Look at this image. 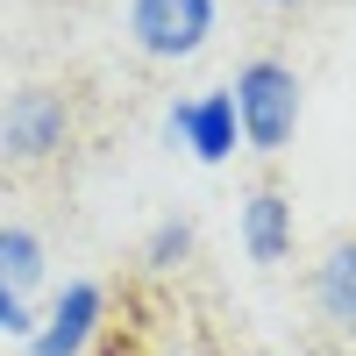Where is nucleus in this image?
<instances>
[{"instance_id":"nucleus-6","label":"nucleus","mask_w":356,"mask_h":356,"mask_svg":"<svg viewBox=\"0 0 356 356\" xmlns=\"http://www.w3.org/2000/svg\"><path fill=\"white\" fill-rule=\"evenodd\" d=\"M314 314L328 321V328H342V335H356V235L349 243H328V257L314 264Z\"/></svg>"},{"instance_id":"nucleus-5","label":"nucleus","mask_w":356,"mask_h":356,"mask_svg":"<svg viewBox=\"0 0 356 356\" xmlns=\"http://www.w3.org/2000/svg\"><path fill=\"white\" fill-rule=\"evenodd\" d=\"M164 129L186 143L200 164H228L235 143H243V122H235V93H200V100H171Z\"/></svg>"},{"instance_id":"nucleus-11","label":"nucleus","mask_w":356,"mask_h":356,"mask_svg":"<svg viewBox=\"0 0 356 356\" xmlns=\"http://www.w3.org/2000/svg\"><path fill=\"white\" fill-rule=\"evenodd\" d=\"M264 8H300V0H264Z\"/></svg>"},{"instance_id":"nucleus-8","label":"nucleus","mask_w":356,"mask_h":356,"mask_svg":"<svg viewBox=\"0 0 356 356\" xmlns=\"http://www.w3.org/2000/svg\"><path fill=\"white\" fill-rule=\"evenodd\" d=\"M43 278V243L29 228H0V285L8 292H29Z\"/></svg>"},{"instance_id":"nucleus-7","label":"nucleus","mask_w":356,"mask_h":356,"mask_svg":"<svg viewBox=\"0 0 356 356\" xmlns=\"http://www.w3.org/2000/svg\"><path fill=\"white\" fill-rule=\"evenodd\" d=\"M243 250H250V264H285L292 257V200L278 186L250 193V207H243Z\"/></svg>"},{"instance_id":"nucleus-2","label":"nucleus","mask_w":356,"mask_h":356,"mask_svg":"<svg viewBox=\"0 0 356 356\" xmlns=\"http://www.w3.org/2000/svg\"><path fill=\"white\" fill-rule=\"evenodd\" d=\"M65 136H72V100L57 86L8 93V107H0V157L8 164H43V157L65 150Z\"/></svg>"},{"instance_id":"nucleus-9","label":"nucleus","mask_w":356,"mask_h":356,"mask_svg":"<svg viewBox=\"0 0 356 356\" xmlns=\"http://www.w3.org/2000/svg\"><path fill=\"white\" fill-rule=\"evenodd\" d=\"M186 257H193V221H157V235H150V250H143V264H150V271H178Z\"/></svg>"},{"instance_id":"nucleus-3","label":"nucleus","mask_w":356,"mask_h":356,"mask_svg":"<svg viewBox=\"0 0 356 356\" xmlns=\"http://www.w3.org/2000/svg\"><path fill=\"white\" fill-rule=\"evenodd\" d=\"M129 36L143 57L178 65L214 36V0H129Z\"/></svg>"},{"instance_id":"nucleus-10","label":"nucleus","mask_w":356,"mask_h":356,"mask_svg":"<svg viewBox=\"0 0 356 356\" xmlns=\"http://www.w3.org/2000/svg\"><path fill=\"white\" fill-rule=\"evenodd\" d=\"M0 335H36V321H29L22 292H8V285H0Z\"/></svg>"},{"instance_id":"nucleus-1","label":"nucleus","mask_w":356,"mask_h":356,"mask_svg":"<svg viewBox=\"0 0 356 356\" xmlns=\"http://www.w3.org/2000/svg\"><path fill=\"white\" fill-rule=\"evenodd\" d=\"M235 122H243V143L264 157H278L292 129H300V79H292V65H278V57H250L243 72H235Z\"/></svg>"},{"instance_id":"nucleus-4","label":"nucleus","mask_w":356,"mask_h":356,"mask_svg":"<svg viewBox=\"0 0 356 356\" xmlns=\"http://www.w3.org/2000/svg\"><path fill=\"white\" fill-rule=\"evenodd\" d=\"M100 314H107V292L93 278H72L65 292H57V307L36 335H29V356H86L100 335Z\"/></svg>"}]
</instances>
